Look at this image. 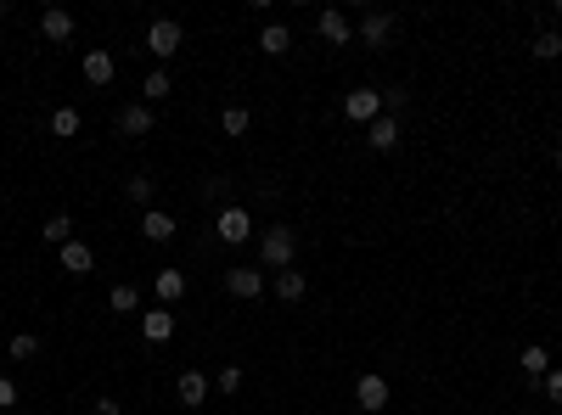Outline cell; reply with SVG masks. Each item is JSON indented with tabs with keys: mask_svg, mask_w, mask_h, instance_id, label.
<instances>
[{
	"mask_svg": "<svg viewBox=\"0 0 562 415\" xmlns=\"http://www.w3.org/2000/svg\"><path fill=\"white\" fill-rule=\"evenodd\" d=\"M557 169H562V147H557Z\"/></svg>",
	"mask_w": 562,
	"mask_h": 415,
	"instance_id": "obj_34",
	"label": "cell"
},
{
	"mask_svg": "<svg viewBox=\"0 0 562 415\" xmlns=\"http://www.w3.org/2000/svg\"><path fill=\"white\" fill-rule=\"evenodd\" d=\"M39 236H46L51 247H68V241H73V219H68V214H51L46 224H39Z\"/></svg>",
	"mask_w": 562,
	"mask_h": 415,
	"instance_id": "obj_21",
	"label": "cell"
},
{
	"mask_svg": "<svg viewBox=\"0 0 562 415\" xmlns=\"http://www.w3.org/2000/svg\"><path fill=\"white\" fill-rule=\"evenodd\" d=\"M113 73H118V62H113L108 51H85V79H91L96 90H108V85H113Z\"/></svg>",
	"mask_w": 562,
	"mask_h": 415,
	"instance_id": "obj_12",
	"label": "cell"
},
{
	"mask_svg": "<svg viewBox=\"0 0 562 415\" xmlns=\"http://www.w3.org/2000/svg\"><path fill=\"white\" fill-rule=\"evenodd\" d=\"M158 298H163V309H169V303H180L186 298V269H158Z\"/></svg>",
	"mask_w": 562,
	"mask_h": 415,
	"instance_id": "obj_18",
	"label": "cell"
},
{
	"mask_svg": "<svg viewBox=\"0 0 562 415\" xmlns=\"http://www.w3.org/2000/svg\"><path fill=\"white\" fill-rule=\"evenodd\" d=\"M108 303H113V315H135V309H141V292L124 281V286H113V292H108Z\"/></svg>",
	"mask_w": 562,
	"mask_h": 415,
	"instance_id": "obj_23",
	"label": "cell"
},
{
	"mask_svg": "<svg viewBox=\"0 0 562 415\" xmlns=\"http://www.w3.org/2000/svg\"><path fill=\"white\" fill-rule=\"evenodd\" d=\"M383 107H388V96H383V90H371V85H366V90H349V96H343V118L366 123V130H371V123L383 118Z\"/></svg>",
	"mask_w": 562,
	"mask_h": 415,
	"instance_id": "obj_2",
	"label": "cell"
},
{
	"mask_svg": "<svg viewBox=\"0 0 562 415\" xmlns=\"http://www.w3.org/2000/svg\"><path fill=\"white\" fill-rule=\"evenodd\" d=\"M39 34L46 39H73V12H62V6H51V12H39Z\"/></svg>",
	"mask_w": 562,
	"mask_h": 415,
	"instance_id": "obj_13",
	"label": "cell"
},
{
	"mask_svg": "<svg viewBox=\"0 0 562 415\" xmlns=\"http://www.w3.org/2000/svg\"><path fill=\"white\" fill-rule=\"evenodd\" d=\"M355 404H360V410H371V415L388 410V382L377 377V370H366V377L355 382Z\"/></svg>",
	"mask_w": 562,
	"mask_h": 415,
	"instance_id": "obj_5",
	"label": "cell"
},
{
	"mask_svg": "<svg viewBox=\"0 0 562 415\" xmlns=\"http://www.w3.org/2000/svg\"><path fill=\"white\" fill-rule=\"evenodd\" d=\"M56 258H62V269H68V275H91L96 269V253L85 241H68V247H56Z\"/></svg>",
	"mask_w": 562,
	"mask_h": 415,
	"instance_id": "obj_10",
	"label": "cell"
},
{
	"mask_svg": "<svg viewBox=\"0 0 562 415\" xmlns=\"http://www.w3.org/2000/svg\"><path fill=\"white\" fill-rule=\"evenodd\" d=\"M91 415H118V404H113V399H96V410H91Z\"/></svg>",
	"mask_w": 562,
	"mask_h": 415,
	"instance_id": "obj_32",
	"label": "cell"
},
{
	"mask_svg": "<svg viewBox=\"0 0 562 415\" xmlns=\"http://www.w3.org/2000/svg\"><path fill=\"white\" fill-rule=\"evenodd\" d=\"M118 130L124 135H152V107L147 101H130V107L118 113Z\"/></svg>",
	"mask_w": 562,
	"mask_h": 415,
	"instance_id": "obj_15",
	"label": "cell"
},
{
	"mask_svg": "<svg viewBox=\"0 0 562 415\" xmlns=\"http://www.w3.org/2000/svg\"><path fill=\"white\" fill-rule=\"evenodd\" d=\"M293 253H298L293 224H264V231H259V258H264V269H293Z\"/></svg>",
	"mask_w": 562,
	"mask_h": 415,
	"instance_id": "obj_1",
	"label": "cell"
},
{
	"mask_svg": "<svg viewBox=\"0 0 562 415\" xmlns=\"http://www.w3.org/2000/svg\"><path fill=\"white\" fill-rule=\"evenodd\" d=\"M225 292H231V298H259L264 292V269H225Z\"/></svg>",
	"mask_w": 562,
	"mask_h": 415,
	"instance_id": "obj_6",
	"label": "cell"
},
{
	"mask_svg": "<svg viewBox=\"0 0 562 415\" xmlns=\"http://www.w3.org/2000/svg\"><path fill=\"white\" fill-rule=\"evenodd\" d=\"M152 191H158V180H152V174H130V180H124V197L141 202V208H152Z\"/></svg>",
	"mask_w": 562,
	"mask_h": 415,
	"instance_id": "obj_22",
	"label": "cell"
},
{
	"mask_svg": "<svg viewBox=\"0 0 562 415\" xmlns=\"http://www.w3.org/2000/svg\"><path fill=\"white\" fill-rule=\"evenodd\" d=\"M214 236H220V241H231V247H242L247 236H254V214H247V208H220Z\"/></svg>",
	"mask_w": 562,
	"mask_h": 415,
	"instance_id": "obj_3",
	"label": "cell"
},
{
	"mask_svg": "<svg viewBox=\"0 0 562 415\" xmlns=\"http://www.w3.org/2000/svg\"><path fill=\"white\" fill-rule=\"evenodd\" d=\"M39 354V337H34V331H17V337H12V360H34Z\"/></svg>",
	"mask_w": 562,
	"mask_h": 415,
	"instance_id": "obj_27",
	"label": "cell"
},
{
	"mask_svg": "<svg viewBox=\"0 0 562 415\" xmlns=\"http://www.w3.org/2000/svg\"><path fill=\"white\" fill-rule=\"evenodd\" d=\"M557 17H562V0H557Z\"/></svg>",
	"mask_w": 562,
	"mask_h": 415,
	"instance_id": "obj_35",
	"label": "cell"
},
{
	"mask_svg": "<svg viewBox=\"0 0 562 415\" xmlns=\"http://www.w3.org/2000/svg\"><path fill=\"white\" fill-rule=\"evenodd\" d=\"M540 387H546V393H551V399L562 404V365H557V370H546V377H540Z\"/></svg>",
	"mask_w": 562,
	"mask_h": 415,
	"instance_id": "obj_30",
	"label": "cell"
},
{
	"mask_svg": "<svg viewBox=\"0 0 562 415\" xmlns=\"http://www.w3.org/2000/svg\"><path fill=\"white\" fill-rule=\"evenodd\" d=\"M360 39H366L371 51H377V46H388V39H393V17H388V12H366V23H360Z\"/></svg>",
	"mask_w": 562,
	"mask_h": 415,
	"instance_id": "obj_14",
	"label": "cell"
},
{
	"mask_svg": "<svg viewBox=\"0 0 562 415\" xmlns=\"http://www.w3.org/2000/svg\"><path fill=\"white\" fill-rule=\"evenodd\" d=\"M12 404H17V382L0 377V410H12Z\"/></svg>",
	"mask_w": 562,
	"mask_h": 415,
	"instance_id": "obj_31",
	"label": "cell"
},
{
	"mask_svg": "<svg viewBox=\"0 0 562 415\" xmlns=\"http://www.w3.org/2000/svg\"><path fill=\"white\" fill-rule=\"evenodd\" d=\"M141 337H147V343H169V337H175V315H169V309L141 315Z\"/></svg>",
	"mask_w": 562,
	"mask_h": 415,
	"instance_id": "obj_16",
	"label": "cell"
},
{
	"mask_svg": "<svg viewBox=\"0 0 562 415\" xmlns=\"http://www.w3.org/2000/svg\"><path fill=\"white\" fill-rule=\"evenodd\" d=\"M51 135H56V140L79 135V107H56V113H51Z\"/></svg>",
	"mask_w": 562,
	"mask_h": 415,
	"instance_id": "obj_24",
	"label": "cell"
},
{
	"mask_svg": "<svg viewBox=\"0 0 562 415\" xmlns=\"http://www.w3.org/2000/svg\"><path fill=\"white\" fill-rule=\"evenodd\" d=\"M400 135H405V130H400V113H383L377 123H371L366 140H371V152H393V147H400Z\"/></svg>",
	"mask_w": 562,
	"mask_h": 415,
	"instance_id": "obj_8",
	"label": "cell"
},
{
	"mask_svg": "<svg viewBox=\"0 0 562 415\" xmlns=\"http://www.w3.org/2000/svg\"><path fill=\"white\" fill-rule=\"evenodd\" d=\"M141 90H147V107H152V101H163L175 85H169V73H147V85H141Z\"/></svg>",
	"mask_w": 562,
	"mask_h": 415,
	"instance_id": "obj_28",
	"label": "cell"
},
{
	"mask_svg": "<svg viewBox=\"0 0 562 415\" xmlns=\"http://www.w3.org/2000/svg\"><path fill=\"white\" fill-rule=\"evenodd\" d=\"M214 387H220V393H237V387H242V365H225L220 377H214Z\"/></svg>",
	"mask_w": 562,
	"mask_h": 415,
	"instance_id": "obj_29",
	"label": "cell"
},
{
	"mask_svg": "<svg viewBox=\"0 0 562 415\" xmlns=\"http://www.w3.org/2000/svg\"><path fill=\"white\" fill-rule=\"evenodd\" d=\"M316 34L326 39V46H349V34H355V29H349L343 12H321V17H316Z\"/></svg>",
	"mask_w": 562,
	"mask_h": 415,
	"instance_id": "obj_11",
	"label": "cell"
},
{
	"mask_svg": "<svg viewBox=\"0 0 562 415\" xmlns=\"http://www.w3.org/2000/svg\"><path fill=\"white\" fill-rule=\"evenodd\" d=\"M175 231H180V219L163 214V208H147V214H141V236L147 241H175Z\"/></svg>",
	"mask_w": 562,
	"mask_h": 415,
	"instance_id": "obj_7",
	"label": "cell"
},
{
	"mask_svg": "<svg viewBox=\"0 0 562 415\" xmlns=\"http://www.w3.org/2000/svg\"><path fill=\"white\" fill-rule=\"evenodd\" d=\"M270 292H276L281 303H298V298L309 292V286H304V275H298V269H276V281H270Z\"/></svg>",
	"mask_w": 562,
	"mask_h": 415,
	"instance_id": "obj_17",
	"label": "cell"
},
{
	"mask_svg": "<svg viewBox=\"0 0 562 415\" xmlns=\"http://www.w3.org/2000/svg\"><path fill=\"white\" fill-rule=\"evenodd\" d=\"M517 365H523V377H529V382H540V377H546V370H551V354H546V348H540V343H529L523 354H517Z\"/></svg>",
	"mask_w": 562,
	"mask_h": 415,
	"instance_id": "obj_19",
	"label": "cell"
},
{
	"mask_svg": "<svg viewBox=\"0 0 562 415\" xmlns=\"http://www.w3.org/2000/svg\"><path fill=\"white\" fill-rule=\"evenodd\" d=\"M247 123H254V113H247V107H225L220 113V130L225 135H247Z\"/></svg>",
	"mask_w": 562,
	"mask_h": 415,
	"instance_id": "obj_25",
	"label": "cell"
},
{
	"mask_svg": "<svg viewBox=\"0 0 562 415\" xmlns=\"http://www.w3.org/2000/svg\"><path fill=\"white\" fill-rule=\"evenodd\" d=\"M0 23H6V0H0Z\"/></svg>",
	"mask_w": 562,
	"mask_h": 415,
	"instance_id": "obj_33",
	"label": "cell"
},
{
	"mask_svg": "<svg viewBox=\"0 0 562 415\" xmlns=\"http://www.w3.org/2000/svg\"><path fill=\"white\" fill-rule=\"evenodd\" d=\"M259 51H264V56H287V51H293V34H287L281 23H270V29L259 34Z\"/></svg>",
	"mask_w": 562,
	"mask_h": 415,
	"instance_id": "obj_20",
	"label": "cell"
},
{
	"mask_svg": "<svg viewBox=\"0 0 562 415\" xmlns=\"http://www.w3.org/2000/svg\"><path fill=\"white\" fill-rule=\"evenodd\" d=\"M180 46H186V29L175 23V17H158V23L147 29V51L152 56H175Z\"/></svg>",
	"mask_w": 562,
	"mask_h": 415,
	"instance_id": "obj_4",
	"label": "cell"
},
{
	"mask_svg": "<svg viewBox=\"0 0 562 415\" xmlns=\"http://www.w3.org/2000/svg\"><path fill=\"white\" fill-rule=\"evenodd\" d=\"M529 51H534L540 62H557V56H562V34H551V29H546V34H534V46H529Z\"/></svg>",
	"mask_w": 562,
	"mask_h": 415,
	"instance_id": "obj_26",
	"label": "cell"
},
{
	"mask_svg": "<svg viewBox=\"0 0 562 415\" xmlns=\"http://www.w3.org/2000/svg\"><path fill=\"white\" fill-rule=\"evenodd\" d=\"M208 387H214V382H208L203 377V370H180V382H175V393H180V404H208Z\"/></svg>",
	"mask_w": 562,
	"mask_h": 415,
	"instance_id": "obj_9",
	"label": "cell"
}]
</instances>
